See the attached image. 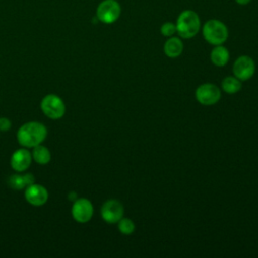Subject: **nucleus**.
Here are the masks:
<instances>
[{
    "label": "nucleus",
    "mask_w": 258,
    "mask_h": 258,
    "mask_svg": "<svg viewBox=\"0 0 258 258\" xmlns=\"http://www.w3.org/2000/svg\"><path fill=\"white\" fill-rule=\"evenodd\" d=\"M32 162V155L28 148L20 147L16 149L10 157V166L16 172L26 171Z\"/></svg>",
    "instance_id": "obj_11"
},
{
    "label": "nucleus",
    "mask_w": 258,
    "mask_h": 258,
    "mask_svg": "<svg viewBox=\"0 0 258 258\" xmlns=\"http://www.w3.org/2000/svg\"><path fill=\"white\" fill-rule=\"evenodd\" d=\"M69 199L71 200V201H76L77 199H78V197H77V194L75 192V191H71L70 194H69Z\"/></svg>",
    "instance_id": "obj_20"
},
{
    "label": "nucleus",
    "mask_w": 258,
    "mask_h": 258,
    "mask_svg": "<svg viewBox=\"0 0 258 258\" xmlns=\"http://www.w3.org/2000/svg\"><path fill=\"white\" fill-rule=\"evenodd\" d=\"M34 182V175L29 172H17L15 174H12L8 178V185L9 187L21 190L24 189L26 186Z\"/></svg>",
    "instance_id": "obj_12"
},
{
    "label": "nucleus",
    "mask_w": 258,
    "mask_h": 258,
    "mask_svg": "<svg viewBox=\"0 0 258 258\" xmlns=\"http://www.w3.org/2000/svg\"><path fill=\"white\" fill-rule=\"evenodd\" d=\"M160 32L163 36L166 37H170L173 36V34L176 32V26L175 23L172 22H164L161 26H160Z\"/></svg>",
    "instance_id": "obj_18"
},
{
    "label": "nucleus",
    "mask_w": 258,
    "mask_h": 258,
    "mask_svg": "<svg viewBox=\"0 0 258 258\" xmlns=\"http://www.w3.org/2000/svg\"><path fill=\"white\" fill-rule=\"evenodd\" d=\"M242 88L241 81L236 77H226L222 82V89L228 94H235Z\"/></svg>",
    "instance_id": "obj_16"
},
{
    "label": "nucleus",
    "mask_w": 258,
    "mask_h": 258,
    "mask_svg": "<svg viewBox=\"0 0 258 258\" xmlns=\"http://www.w3.org/2000/svg\"><path fill=\"white\" fill-rule=\"evenodd\" d=\"M182 50H183L182 40L176 36H170L163 45L164 53L170 58H175L179 56Z\"/></svg>",
    "instance_id": "obj_13"
},
{
    "label": "nucleus",
    "mask_w": 258,
    "mask_h": 258,
    "mask_svg": "<svg viewBox=\"0 0 258 258\" xmlns=\"http://www.w3.org/2000/svg\"><path fill=\"white\" fill-rule=\"evenodd\" d=\"M31 155H32V160L40 165H45L49 163L51 159L50 150L46 146L42 145V143L32 148Z\"/></svg>",
    "instance_id": "obj_15"
},
{
    "label": "nucleus",
    "mask_w": 258,
    "mask_h": 258,
    "mask_svg": "<svg viewBox=\"0 0 258 258\" xmlns=\"http://www.w3.org/2000/svg\"><path fill=\"white\" fill-rule=\"evenodd\" d=\"M118 229L123 235H131L135 230V224L131 219L123 217L118 221Z\"/></svg>",
    "instance_id": "obj_17"
},
{
    "label": "nucleus",
    "mask_w": 258,
    "mask_h": 258,
    "mask_svg": "<svg viewBox=\"0 0 258 258\" xmlns=\"http://www.w3.org/2000/svg\"><path fill=\"white\" fill-rule=\"evenodd\" d=\"M235 1H236V3L239 4V5H247V4L250 3L251 0H235Z\"/></svg>",
    "instance_id": "obj_21"
},
{
    "label": "nucleus",
    "mask_w": 258,
    "mask_h": 258,
    "mask_svg": "<svg viewBox=\"0 0 258 258\" xmlns=\"http://www.w3.org/2000/svg\"><path fill=\"white\" fill-rule=\"evenodd\" d=\"M71 214L76 222L80 224L88 223L94 214L93 204L86 198H78L73 202Z\"/></svg>",
    "instance_id": "obj_6"
},
{
    "label": "nucleus",
    "mask_w": 258,
    "mask_h": 258,
    "mask_svg": "<svg viewBox=\"0 0 258 258\" xmlns=\"http://www.w3.org/2000/svg\"><path fill=\"white\" fill-rule=\"evenodd\" d=\"M202 33L205 40L213 45L223 44L229 36V31L226 24L219 19L208 20L203 25Z\"/></svg>",
    "instance_id": "obj_3"
},
{
    "label": "nucleus",
    "mask_w": 258,
    "mask_h": 258,
    "mask_svg": "<svg viewBox=\"0 0 258 258\" xmlns=\"http://www.w3.org/2000/svg\"><path fill=\"white\" fill-rule=\"evenodd\" d=\"M233 73L240 81H247L251 79L255 73V61L248 55H241L233 64Z\"/></svg>",
    "instance_id": "obj_10"
},
{
    "label": "nucleus",
    "mask_w": 258,
    "mask_h": 258,
    "mask_svg": "<svg viewBox=\"0 0 258 258\" xmlns=\"http://www.w3.org/2000/svg\"><path fill=\"white\" fill-rule=\"evenodd\" d=\"M210 57H211V61L215 66L224 67L229 61L230 53H229V50L225 46L220 44V45H215V47L211 51Z\"/></svg>",
    "instance_id": "obj_14"
},
{
    "label": "nucleus",
    "mask_w": 258,
    "mask_h": 258,
    "mask_svg": "<svg viewBox=\"0 0 258 258\" xmlns=\"http://www.w3.org/2000/svg\"><path fill=\"white\" fill-rule=\"evenodd\" d=\"M11 126H12V123H11L10 119H8L6 117L0 118V131L6 132L11 129Z\"/></svg>",
    "instance_id": "obj_19"
},
{
    "label": "nucleus",
    "mask_w": 258,
    "mask_h": 258,
    "mask_svg": "<svg viewBox=\"0 0 258 258\" xmlns=\"http://www.w3.org/2000/svg\"><path fill=\"white\" fill-rule=\"evenodd\" d=\"M47 188L39 183H31L24 188V199L26 202L33 207H41L48 201Z\"/></svg>",
    "instance_id": "obj_8"
},
{
    "label": "nucleus",
    "mask_w": 258,
    "mask_h": 258,
    "mask_svg": "<svg viewBox=\"0 0 258 258\" xmlns=\"http://www.w3.org/2000/svg\"><path fill=\"white\" fill-rule=\"evenodd\" d=\"M47 136V129L44 124L38 121H28L22 124L16 133V139L20 146L33 148L41 144Z\"/></svg>",
    "instance_id": "obj_1"
},
{
    "label": "nucleus",
    "mask_w": 258,
    "mask_h": 258,
    "mask_svg": "<svg viewBox=\"0 0 258 258\" xmlns=\"http://www.w3.org/2000/svg\"><path fill=\"white\" fill-rule=\"evenodd\" d=\"M42 113L51 120L61 119L66 114V104L63 100L55 94H47L40 101Z\"/></svg>",
    "instance_id": "obj_4"
},
{
    "label": "nucleus",
    "mask_w": 258,
    "mask_h": 258,
    "mask_svg": "<svg viewBox=\"0 0 258 258\" xmlns=\"http://www.w3.org/2000/svg\"><path fill=\"white\" fill-rule=\"evenodd\" d=\"M176 32L184 39L192 38L196 36L201 28V20L197 12L190 9H186L180 12L176 22Z\"/></svg>",
    "instance_id": "obj_2"
},
{
    "label": "nucleus",
    "mask_w": 258,
    "mask_h": 258,
    "mask_svg": "<svg viewBox=\"0 0 258 258\" xmlns=\"http://www.w3.org/2000/svg\"><path fill=\"white\" fill-rule=\"evenodd\" d=\"M124 208L123 205L115 199L106 201L101 208V217L108 224H115L123 218Z\"/></svg>",
    "instance_id": "obj_9"
},
{
    "label": "nucleus",
    "mask_w": 258,
    "mask_h": 258,
    "mask_svg": "<svg viewBox=\"0 0 258 258\" xmlns=\"http://www.w3.org/2000/svg\"><path fill=\"white\" fill-rule=\"evenodd\" d=\"M121 14V6L117 0H103L97 7L96 16L105 24H112L118 20Z\"/></svg>",
    "instance_id": "obj_5"
},
{
    "label": "nucleus",
    "mask_w": 258,
    "mask_h": 258,
    "mask_svg": "<svg viewBox=\"0 0 258 258\" xmlns=\"http://www.w3.org/2000/svg\"><path fill=\"white\" fill-rule=\"evenodd\" d=\"M197 101L205 106H212L221 99V90L214 84L206 83L199 86L196 90Z\"/></svg>",
    "instance_id": "obj_7"
}]
</instances>
